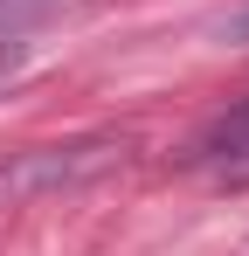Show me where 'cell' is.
I'll return each mask as SVG.
<instances>
[{
  "instance_id": "6da1fadb",
  "label": "cell",
  "mask_w": 249,
  "mask_h": 256,
  "mask_svg": "<svg viewBox=\"0 0 249 256\" xmlns=\"http://www.w3.org/2000/svg\"><path fill=\"white\" fill-rule=\"evenodd\" d=\"M194 166L249 173V97H236L228 111H214V118L194 132Z\"/></svg>"
},
{
  "instance_id": "7a4b0ae2",
  "label": "cell",
  "mask_w": 249,
  "mask_h": 256,
  "mask_svg": "<svg viewBox=\"0 0 249 256\" xmlns=\"http://www.w3.org/2000/svg\"><path fill=\"white\" fill-rule=\"evenodd\" d=\"M0 70H7V56H0Z\"/></svg>"
}]
</instances>
